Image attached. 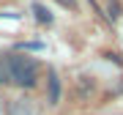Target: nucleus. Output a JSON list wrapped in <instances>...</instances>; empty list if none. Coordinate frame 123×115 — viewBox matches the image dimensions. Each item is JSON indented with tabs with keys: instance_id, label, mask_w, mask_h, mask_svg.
I'll list each match as a JSON object with an SVG mask.
<instances>
[{
	"instance_id": "obj_1",
	"label": "nucleus",
	"mask_w": 123,
	"mask_h": 115,
	"mask_svg": "<svg viewBox=\"0 0 123 115\" xmlns=\"http://www.w3.org/2000/svg\"><path fill=\"white\" fill-rule=\"evenodd\" d=\"M38 77H41V66H38L36 58L22 55V52L8 55V80H11V85H17L22 90H30V88L38 85Z\"/></svg>"
},
{
	"instance_id": "obj_2",
	"label": "nucleus",
	"mask_w": 123,
	"mask_h": 115,
	"mask_svg": "<svg viewBox=\"0 0 123 115\" xmlns=\"http://www.w3.org/2000/svg\"><path fill=\"white\" fill-rule=\"evenodd\" d=\"M3 85H11V80H8V55H0V88Z\"/></svg>"
},
{
	"instance_id": "obj_3",
	"label": "nucleus",
	"mask_w": 123,
	"mask_h": 115,
	"mask_svg": "<svg viewBox=\"0 0 123 115\" xmlns=\"http://www.w3.org/2000/svg\"><path fill=\"white\" fill-rule=\"evenodd\" d=\"M49 80H52V82H49V102H55V99H57V90H60V82H57V74H55V71H49Z\"/></svg>"
}]
</instances>
